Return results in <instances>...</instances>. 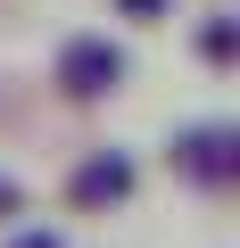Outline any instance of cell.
<instances>
[{
	"instance_id": "1",
	"label": "cell",
	"mask_w": 240,
	"mask_h": 248,
	"mask_svg": "<svg viewBox=\"0 0 240 248\" xmlns=\"http://www.w3.org/2000/svg\"><path fill=\"white\" fill-rule=\"evenodd\" d=\"M174 174L199 182V190H232L240 182V124H191V133H174Z\"/></svg>"
},
{
	"instance_id": "2",
	"label": "cell",
	"mask_w": 240,
	"mask_h": 248,
	"mask_svg": "<svg viewBox=\"0 0 240 248\" xmlns=\"http://www.w3.org/2000/svg\"><path fill=\"white\" fill-rule=\"evenodd\" d=\"M116 83H125V50H116L108 33H75L58 50V91L66 99H108Z\"/></svg>"
},
{
	"instance_id": "3",
	"label": "cell",
	"mask_w": 240,
	"mask_h": 248,
	"mask_svg": "<svg viewBox=\"0 0 240 248\" xmlns=\"http://www.w3.org/2000/svg\"><path fill=\"white\" fill-rule=\"evenodd\" d=\"M66 199L91 207V215H99V207H125V199H133V157H125V149H91V157L66 174Z\"/></svg>"
},
{
	"instance_id": "4",
	"label": "cell",
	"mask_w": 240,
	"mask_h": 248,
	"mask_svg": "<svg viewBox=\"0 0 240 248\" xmlns=\"http://www.w3.org/2000/svg\"><path fill=\"white\" fill-rule=\"evenodd\" d=\"M232 50H240V33H232V17H207V33H199V58H215V66H232Z\"/></svg>"
},
{
	"instance_id": "5",
	"label": "cell",
	"mask_w": 240,
	"mask_h": 248,
	"mask_svg": "<svg viewBox=\"0 0 240 248\" xmlns=\"http://www.w3.org/2000/svg\"><path fill=\"white\" fill-rule=\"evenodd\" d=\"M166 9H174V0H116V17H133V25H158Z\"/></svg>"
},
{
	"instance_id": "6",
	"label": "cell",
	"mask_w": 240,
	"mask_h": 248,
	"mask_svg": "<svg viewBox=\"0 0 240 248\" xmlns=\"http://www.w3.org/2000/svg\"><path fill=\"white\" fill-rule=\"evenodd\" d=\"M9 248H66V240H58V232H17Z\"/></svg>"
},
{
	"instance_id": "7",
	"label": "cell",
	"mask_w": 240,
	"mask_h": 248,
	"mask_svg": "<svg viewBox=\"0 0 240 248\" xmlns=\"http://www.w3.org/2000/svg\"><path fill=\"white\" fill-rule=\"evenodd\" d=\"M0 215H17V182H0Z\"/></svg>"
}]
</instances>
